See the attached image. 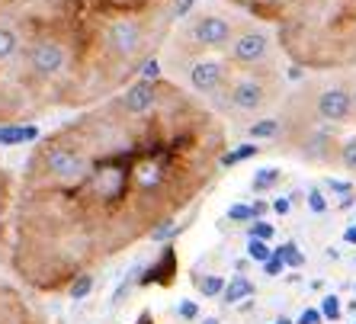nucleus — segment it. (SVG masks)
I'll use <instances>...</instances> for the list:
<instances>
[{"label": "nucleus", "mask_w": 356, "mask_h": 324, "mask_svg": "<svg viewBox=\"0 0 356 324\" xmlns=\"http://www.w3.org/2000/svg\"><path fill=\"white\" fill-rule=\"evenodd\" d=\"M228 122L174 77H138L33 142L10 212V270L61 292L164 238L225 170Z\"/></svg>", "instance_id": "f257e3e1"}, {"label": "nucleus", "mask_w": 356, "mask_h": 324, "mask_svg": "<svg viewBox=\"0 0 356 324\" xmlns=\"http://www.w3.org/2000/svg\"><path fill=\"white\" fill-rule=\"evenodd\" d=\"M193 0H0V125L109 100L161 58Z\"/></svg>", "instance_id": "f03ea898"}, {"label": "nucleus", "mask_w": 356, "mask_h": 324, "mask_svg": "<svg viewBox=\"0 0 356 324\" xmlns=\"http://www.w3.org/2000/svg\"><path fill=\"white\" fill-rule=\"evenodd\" d=\"M270 23L296 67L315 74L356 71V0H225Z\"/></svg>", "instance_id": "7ed1b4c3"}, {"label": "nucleus", "mask_w": 356, "mask_h": 324, "mask_svg": "<svg viewBox=\"0 0 356 324\" xmlns=\"http://www.w3.org/2000/svg\"><path fill=\"white\" fill-rule=\"evenodd\" d=\"M282 97H286V83H282L280 61L254 67L232 65V74L225 81L222 93L209 106L216 109L225 122H232V119H260L273 106H280Z\"/></svg>", "instance_id": "20e7f679"}, {"label": "nucleus", "mask_w": 356, "mask_h": 324, "mask_svg": "<svg viewBox=\"0 0 356 324\" xmlns=\"http://www.w3.org/2000/svg\"><path fill=\"white\" fill-rule=\"evenodd\" d=\"M280 55V45H276V33L270 23H260V19L248 17L241 23V29L234 33L232 45L225 49V58L232 65L241 67H254V65H270Z\"/></svg>", "instance_id": "39448f33"}, {"label": "nucleus", "mask_w": 356, "mask_h": 324, "mask_svg": "<svg viewBox=\"0 0 356 324\" xmlns=\"http://www.w3.org/2000/svg\"><path fill=\"white\" fill-rule=\"evenodd\" d=\"M0 324H42L29 302L10 286H0Z\"/></svg>", "instance_id": "423d86ee"}, {"label": "nucleus", "mask_w": 356, "mask_h": 324, "mask_svg": "<svg viewBox=\"0 0 356 324\" xmlns=\"http://www.w3.org/2000/svg\"><path fill=\"white\" fill-rule=\"evenodd\" d=\"M13 190H17V177L0 164V257L10 264V212H13Z\"/></svg>", "instance_id": "0eeeda50"}, {"label": "nucleus", "mask_w": 356, "mask_h": 324, "mask_svg": "<svg viewBox=\"0 0 356 324\" xmlns=\"http://www.w3.org/2000/svg\"><path fill=\"white\" fill-rule=\"evenodd\" d=\"M250 295H254V283H250L244 273L232 276V280L225 283V289H222V302H225V305H238V302L250 299Z\"/></svg>", "instance_id": "6e6552de"}, {"label": "nucleus", "mask_w": 356, "mask_h": 324, "mask_svg": "<svg viewBox=\"0 0 356 324\" xmlns=\"http://www.w3.org/2000/svg\"><path fill=\"white\" fill-rule=\"evenodd\" d=\"M174 270H177V250L167 244L164 248V254H161V264L154 266V270H148V276H141V286H148V283H170V276H174Z\"/></svg>", "instance_id": "1a4fd4ad"}, {"label": "nucleus", "mask_w": 356, "mask_h": 324, "mask_svg": "<svg viewBox=\"0 0 356 324\" xmlns=\"http://www.w3.org/2000/svg\"><path fill=\"white\" fill-rule=\"evenodd\" d=\"M280 180H282L280 167H260V170H254V177H250V190L254 193H270L273 186H280Z\"/></svg>", "instance_id": "9d476101"}, {"label": "nucleus", "mask_w": 356, "mask_h": 324, "mask_svg": "<svg viewBox=\"0 0 356 324\" xmlns=\"http://www.w3.org/2000/svg\"><path fill=\"white\" fill-rule=\"evenodd\" d=\"M248 135L257 142V138H264V142H273L276 135H280V119L276 116H260L254 119V122L248 125Z\"/></svg>", "instance_id": "9b49d317"}, {"label": "nucleus", "mask_w": 356, "mask_h": 324, "mask_svg": "<svg viewBox=\"0 0 356 324\" xmlns=\"http://www.w3.org/2000/svg\"><path fill=\"white\" fill-rule=\"evenodd\" d=\"M337 164L343 167L350 177H356V135H350V138H343V142H340Z\"/></svg>", "instance_id": "f8f14e48"}, {"label": "nucleus", "mask_w": 356, "mask_h": 324, "mask_svg": "<svg viewBox=\"0 0 356 324\" xmlns=\"http://www.w3.org/2000/svg\"><path fill=\"white\" fill-rule=\"evenodd\" d=\"M260 145H241V148H228V154H225V170L234 164H241V161H248V158H257L260 154Z\"/></svg>", "instance_id": "ddd939ff"}, {"label": "nucleus", "mask_w": 356, "mask_h": 324, "mask_svg": "<svg viewBox=\"0 0 356 324\" xmlns=\"http://www.w3.org/2000/svg\"><path fill=\"white\" fill-rule=\"evenodd\" d=\"M196 286H199V292H202L206 299H218L222 289H225V280L222 276H196Z\"/></svg>", "instance_id": "4468645a"}, {"label": "nucleus", "mask_w": 356, "mask_h": 324, "mask_svg": "<svg viewBox=\"0 0 356 324\" xmlns=\"http://www.w3.org/2000/svg\"><path fill=\"white\" fill-rule=\"evenodd\" d=\"M248 257L254 260V264H266V260L273 257V248H270L264 238H250L248 241Z\"/></svg>", "instance_id": "2eb2a0df"}, {"label": "nucleus", "mask_w": 356, "mask_h": 324, "mask_svg": "<svg viewBox=\"0 0 356 324\" xmlns=\"http://www.w3.org/2000/svg\"><path fill=\"white\" fill-rule=\"evenodd\" d=\"M90 289H93V273H81L74 283L67 286V295H71L74 302H81V299H87V295H90Z\"/></svg>", "instance_id": "dca6fc26"}, {"label": "nucleus", "mask_w": 356, "mask_h": 324, "mask_svg": "<svg viewBox=\"0 0 356 324\" xmlns=\"http://www.w3.org/2000/svg\"><path fill=\"white\" fill-rule=\"evenodd\" d=\"M273 250L282 257V264L286 266H302L305 264V257H302V250H298L296 244H280V248H273Z\"/></svg>", "instance_id": "f3484780"}, {"label": "nucleus", "mask_w": 356, "mask_h": 324, "mask_svg": "<svg viewBox=\"0 0 356 324\" xmlns=\"http://www.w3.org/2000/svg\"><path fill=\"white\" fill-rule=\"evenodd\" d=\"M321 315L331 318V321H340L343 308H340V299H337V295H324V299H321Z\"/></svg>", "instance_id": "a211bd4d"}, {"label": "nucleus", "mask_w": 356, "mask_h": 324, "mask_svg": "<svg viewBox=\"0 0 356 324\" xmlns=\"http://www.w3.org/2000/svg\"><path fill=\"white\" fill-rule=\"evenodd\" d=\"M254 206H232L228 209V222H254Z\"/></svg>", "instance_id": "6ab92c4d"}, {"label": "nucleus", "mask_w": 356, "mask_h": 324, "mask_svg": "<svg viewBox=\"0 0 356 324\" xmlns=\"http://www.w3.org/2000/svg\"><path fill=\"white\" fill-rule=\"evenodd\" d=\"M308 206H312V212H327V200L321 196V190H308Z\"/></svg>", "instance_id": "aec40b11"}, {"label": "nucleus", "mask_w": 356, "mask_h": 324, "mask_svg": "<svg viewBox=\"0 0 356 324\" xmlns=\"http://www.w3.org/2000/svg\"><path fill=\"white\" fill-rule=\"evenodd\" d=\"M250 238H264V241H270V238H273V225L270 222H254L250 225Z\"/></svg>", "instance_id": "412c9836"}, {"label": "nucleus", "mask_w": 356, "mask_h": 324, "mask_svg": "<svg viewBox=\"0 0 356 324\" xmlns=\"http://www.w3.org/2000/svg\"><path fill=\"white\" fill-rule=\"evenodd\" d=\"M296 324H324V315H321V308H305L302 315H298Z\"/></svg>", "instance_id": "4be33fe9"}, {"label": "nucleus", "mask_w": 356, "mask_h": 324, "mask_svg": "<svg viewBox=\"0 0 356 324\" xmlns=\"http://www.w3.org/2000/svg\"><path fill=\"white\" fill-rule=\"evenodd\" d=\"M282 270H286V264H282V257L273 250V257H270V260L264 264V273H266V276H280Z\"/></svg>", "instance_id": "5701e85b"}, {"label": "nucleus", "mask_w": 356, "mask_h": 324, "mask_svg": "<svg viewBox=\"0 0 356 324\" xmlns=\"http://www.w3.org/2000/svg\"><path fill=\"white\" fill-rule=\"evenodd\" d=\"M180 318H186V321H193V318H199V308H196V302H180Z\"/></svg>", "instance_id": "b1692460"}, {"label": "nucleus", "mask_w": 356, "mask_h": 324, "mask_svg": "<svg viewBox=\"0 0 356 324\" xmlns=\"http://www.w3.org/2000/svg\"><path fill=\"white\" fill-rule=\"evenodd\" d=\"M324 186H327V190H331V193H353V186H350V183L331 180V177H327V180H324Z\"/></svg>", "instance_id": "393cba45"}, {"label": "nucleus", "mask_w": 356, "mask_h": 324, "mask_svg": "<svg viewBox=\"0 0 356 324\" xmlns=\"http://www.w3.org/2000/svg\"><path fill=\"white\" fill-rule=\"evenodd\" d=\"M289 209H292V202L286 200V196H280V200H273V212H276V216H289Z\"/></svg>", "instance_id": "a878e982"}, {"label": "nucleus", "mask_w": 356, "mask_h": 324, "mask_svg": "<svg viewBox=\"0 0 356 324\" xmlns=\"http://www.w3.org/2000/svg\"><path fill=\"white\" fill-rule=\"evenodd\" d=\"M343 238H347V241H350V244H356V225H350L347 232H343Z\"/></svg>", "instance_id": "bb28decb"}, {"label": "nucleus", "mask_w": 356, "mask_h": 324, "mask_svg": "<svg viewBox=\"0 0 356 324\" xmlns=\"http://www.w3.org/2000/svg\"><path fill=\"white\" fill-rule=\"evenodd\" d=\"M273 324H296V321H289V318H276Z\"/></svg>", "instance_id": "cd10ccee"}, {"label": "nucleus", "mask_w": 356, "mask_h": 324, "mask_svg": "<svg viewBox=\"0 0 356 324\" xmlns=\"http://www.w3.org/2000/svg\"><path fill=\"white\" fill-rule=\"evenodd\" d=\"M138 324H151V315H141V321Z\"/></svg>", "instance_id": "c85d7f7f"}, {"label": "nucleus", "mask_w": 356, "mask_h": 324, "mask_svg": "<svg viewBox=\"0 0 356 324\" xmlns=\"http://www.w3.org/2000/svg\"><path fill=\"white\" fill-rule=\"evenodd\" d=\"M202 324H218V318H206V321H202Z\"/></svg>", "instance_id": "c756f323"}, {"label": "nucleus", "mask_w": 356, "mask_h": 324, "mask_svg": "<svg viewBox=\"0 0 356 324\" xmlns=\"http://www.w3.org/2000/svg\"><path fill=\"white\" fill-rule=\"evenodd\" d=\"M353 103H356V74H353Z\"/></svg>", "instance_id": "7c9ffc66"}]
</instances>
